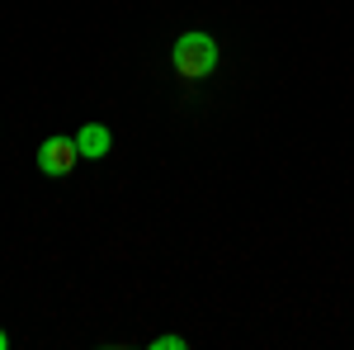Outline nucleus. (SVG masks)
<instances>
[{
  "mask_svg": "<svg viewBox=\"0 0 354 350\" xmlns=\"http://www.w3.org/2000/svg\"><path fill=\"white\" fill-rule=\"evenodd\" d=\"M76 147H81L85 161H100V157H109L113 152V133L104 123H85L81 133H76Z\"/></svg>",
  "mask_w": 354,
  "mask_h": 350,
  "instance_id": "3",
  "label": "nucleus"
},
{
  "mask_svg": "<svg viewBox=\"0 0 354 350\" xmlns=\"http://www.w3.org/2000/svg\"><path fill=\"white\" fill-rule=\"evenodd\" d=\"M170 67H175L185 81H203V76H213V71H218V43H213V33H203V28L180 33L175 48H170Z\"/></svg>",
  "mask_w": 354,
  "mask_h": 350,
  "instance_id": "1",
  "label": "nucleus"
},
{
  "mask_svg": "<svg viewBox=\"0 0 354 350\" xmlns=\"http://www.w3.org/2000/svg\"><path fill=\"white\" fill-rule=\"evenodd\" d=\"M5 346H10V336H5V331H0V350H5Z\"/></svg>",
  "mask_w": 354,
  "mask_h": 350,
  "instance_id": "5",
  "label": "nucleus"
},
{
  "mask_svg": "<svg viewBox=\"0 0 354 350\" xmlns=\"http://www.w3.org/2000/svg\"><path fill=\"white\" fill-rule=\"evenodd\" d=\"M76 161H81L76 137H48V142L38 147V170H43V175H53V180L71 175V170H76Z\"/></svg>",
  "mask_w": 354,
  "mask_h": 350,
  "instance_id": "2",
  "label": "nucleus"
},
{
  "mask_svg": "<svg viewBox=\"0 0 354 350\" xmlns=\"http://www.w3.org/2000/svg\"><path fill=\"white\" fill-rule=\"evenodd\" d=\"M185 346H189L185 336H156V341H151V350H185Z\"/></svg>",
  "mask_w": 354,
  "mask_h": 350,
  "instance_id": "4",
  "label": "nucleus"
}]
</instances>
